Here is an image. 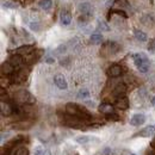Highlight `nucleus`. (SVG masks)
Here are the masks:
<instances>
[{
  "mask_svg": "<svg viewBox=\"0 0 155 155\" xmlns=\"http://www.w3.org/2000/svg\"><path fill=\"white\" fill-rule=\"evenodd\" d=\"M134 35H135V38L137 41H140V42H146L147 41V35L143 32V31H141V30H138V29H136L135 31H134Z\"/></svg>",
  "mask_w": 155,
  "mask_h": 155,
  "instance_id": "obj_22",
  "label": "nucleus"
},
{
  "mask_svg": "<svg viewBox=\"0 0 155 155\" xmlns=\"http://www.w3.org/2000/svg\"><path fill=\"white\" fill-rule=\"evenodd\" d=\"M16 72V68L10 63V61H6L1 64V74L2 75H12Z\"/></svg>",
  "mask_w": 155,
  "mask_h": 155,
  "instance_id": "obj_13",
  "label": "nucleus"
},
{
  "mask_svg": "<svg viewBox=\"0 0 155 155\" xmlns=\"http://www.w3.org/2000/svg\"><path fill=\"white\" fill-rule=\"evenodd\" d=\"M148 49H149V50H155V38H153L150 42H149Z\"/></svg>",
  "mask_w": 155,
  "mask_h": 155,
  "instance_id": "obj_30",
  "label": "nucleus"
},
{
  "mask_svg": "<svg viewBox=\"0 0 155 155\" xmlns=\"http://www.w3.org/2000/svg\"><path fill=\"white\" fill-rule=\"evenodd\" d=\"M10 155H29V149L24 146H17L11 149Z\"/></svg>",
  "mask_w": 155,
  "mask_h": 155,
  "instance_id": "obj_17",
  "label": "nucleus"
},
{
  "mask_svg": "<svg viewBox=\"0 0 155 155\" xmlns=\"http://www.w3.org/2000/svg\"><path fill=\"white\" fill-rule=\"evenodd\" d=\"M91 42L93 43V44H99V43H101V41H103V36H101V34H99V32H96V34H92L91 35Z\"/></svg>",
  "mask_w": 155,
  "mask_h": 155,
  "instance_id": "obj_23",
  "label": "nucleus"
},
{
  "mask_svg": "<svg viewBox=\"0 0 155 155\" xmlns=\"http://www.w3.org/2000/svg\"><path fill=\"white\" fill-rule=\"evenodd\" d=\"M30 28H31L32 30H35V31H37V30H39L38 23H35V21H32V23H30Z\"/></svg>",
  "mask_w": 155,
  "mask_h": 155,
  "instance_id": "obj_29",
  "label": "nucleus"
},
{
  "mask_svg": "<svg viewBox=\"0 0 155 155\" xmlns=\"http://www.w3.org/2000/svg\"><path fill=\"white\" fill-rule=\"evenodd\" d=\"M38 5L42 10L48 11V10H50L51 6H53V0H41L38 2Z\"/></svg>",
  "mask_w": 155,
  "mask_h": 155,
  "instance_id": "obj_20",
  "label": "nucleus"
},
{
  "mask_svg": "<svg viewBox=\"0 0 155 155\" xmlns=\"http://www.w3.org/2000/svg\"><path fill=\"white\" fill-rule=\"evenodd\" d=\"M28 75H29L28 71L24 69V68H21L19 71H16V72L11 75V79H10V80H11L13 84H21V82H24V81L26 80Z\"/></svg>",
  "mask_w": 155,
  "mask_h": 155,
  "instance_id": "obj_5",
  "label": "nucleus"
},
{
  "mask_svg": "<svg viewBox=\"0 0 155 155\" xmlns=\"http://www.w3.org/2000/svg\"><path fill=\"white\" fill-rule=\"evenodd\" d=\"M149 155H155V150H153V152H150V153H149Z\"/></svg>",
  "mask_w": 155,
  "mask_h": 155,
  "instance_id": "obj_36",
  "label": "nucleus"
},
{
  "mask_svg": "<svg viewBox=\"0 0 155 155\" xmlns=\"http://www.w3.org/2000/svg\"><path fill=\"white\" fill-rule=\"evenodd\" d=\"M60 20H61V24H63V25H69L71 21H72V15H71L67 10H63V11L61 12Z\"/></svg>",
  "mask_w": 155,
  "mask_h": 155,
  "instance_id": "obj_18",
  "label": "nucleus"
},
{
  "mask_svg": "<svg viewBox=\"0 0 155 155\" xmlns=\"http://www.w3.org/2000/svg\"><path fill=\"white\" fill-rule=\"evenodd\" d=\"M45 62H47V63H54L55 60H54V58H45Z\"/></svg>",
  "mask_w": 155,
  "mask_h": 155,
  "instance_id": "obj_32",
  "label": "nucleus"
},
{
  "mask_svg": "<svg viewBox=\"0 0 155 155\" xmlns=\"http://www.w3.org/2000/svg\"><path fill=\"white\" fill-rule=\"evenodd\" d=\"M116 107L119 110H128L129 109V99L127 97H120L116 99Z\"/></svg>",
  "mask_w": 155,
  "mask_h": 155,
  "instance_id": "obj_16",
  "label": "nucleus"
},
{
  "mask_svg": "<svg viewBox=\"0 0 155 155\" xmlns=\"http://www.w3.org/2000/svg\"><path fill=\"white\" fill-rule=\"evenodd\" d=\"M112 12L116 13V15H119V16H123L124 18H128V15H127L124 11H122V10H114Z\"/></svg>",
  "mask_w": 155,
  "mask_h": 155,
  "instance_id": "obj_28",
  "label": "nucleus"
},
{
  "mask_svg": "<svg viewBox=\"0 0 155 155\" xmlns=\"http://www.w3.org/2000/svg\"><path fill=\"white\" fill-rule=\"evenodd\" d=\"M134 63H135L136 68L141 72V73H147L148 69H149V60L148 58L142 54V53H138V54H134Z\"/></svg>",
  "mask_w": 155,
  "mask_h": 155,
  "instance_id": "obj_2",
  "label": "nucleus"
},
{
  "mask_svg": "<svg viewBox=\"0 0 155 155\" xmlns=\"http://www.w3.org/2000/svg\"><path fill=\"white\" fill-rule=\"evenodd\" d=\"M118 50H119V45L116 42H107L103 45V48L100 50V54L104 55V56H109V55L116 54Z\"/></svg>",
  "mask_w": 155,
  "mask_h": 155,
  "instance_id": "obj_4",
  "label": "nucleus"
},
{
  "mask_svg": "<svg viewBox=\"0 0 155 155\" xmlns=\"http://www.w3.org/2000/svg\"><path fill=\"white\" fill-rule=\"evenodd\" d=\"M31 122H28V120H20L19 123H17V124H15L13 127L16 128V129H20V130H25V129H28V128H30L31 127Z\"/></svg>",
  "mask_w": 155,
  "mask_h": 155,
  "instance_id": "obj_21",
  "label": "nucleus"
},
{
  "mask_svg": "<svg viewBox=\"0 0 155 155\" xmlns=\"http://www.w3.org/2000/svg\"><path fill=\"white\" fill-rule=\"evenodd\" d=\"M32 50H34V47H32V45H21V47H19V48L16 50V54H19V55L31 54Z\"/></svg>",
  "mask_w": 155,
  "mask_h": 155,
  "instance_id": "obj_19",
  "label": "nucleus"
},
{
  "mask_svg": "<svg viewBox=\"0 0 155 155\" xmlns=\"http://www.w3.org/2000/svg\"><path fill=\"white\" fill-rule=\"evenodd\" d=\"M122 73H123V68H122L119 64H112V66L109 67V69H107V74H109V77H111V78L120 77Z\"/></svg>",
  "mask_w": 155,
  "mask_h": 155,
  "instance_id": "obj_10",
  "label": "nucleus"
},
{
  "mask_svg": "<svg viewBox=\"0 0 155 155\" xmlns=\"http://www.w3.org/2000/svg\"><path fill=\"white\" fill-rule=\"evenodd\" d=\"M54 82H55V85L58 86L60 90H67V87H68L67 80H66V78L63 77L62 74L55 75V78H54Z\"/></svg>",
  "mask_w": 155,
  "mask_h": 155,
  "instance_id": "obj_14",
  "label": "nucleus"
},
{
  "mask_svg": "<svg viewBox=\"0 0 155 155\" xmlns=\"http://www.w3.org/2000/svg\"><path fill=\"white\" fill-rule=\"evenodd\" d=\"M98 110H99L101 114H104L105 116L111 115V114H115V107H114V105H111V104H109V103H101V104L99 105Z\"/></svg>",
  "mask_w": 155,
  "mask_h": 155,
  "instance_id": "obj_9",
  "label": "nucleus"
},
{
  "mask_svg": "<svg viewBox=\"0 0 155 155\" xmlns=\"http://www.w3.org/2000/svg\"><path fill=\"white\" fill-rule=\"evenodd\" d=\"M107 120H114V122H118L119 120V116L117 114H111V115H107L106 116Z\"/></svg>",
  "mask_w": 155,
  "mask_h": 155,
  "instance_id": "obj_27",
  "label": "nucleus"
},
{
  "mask_svg": "<svg viewBox=\"0 0 155 155\" xmlns=\"http://www.w3.org/2000/svg\"><path fill=\"white\" fill-rule=\"evenodd\" d=\"M146 122V116L143 114H135L130 118V124L133 127H140Z\"/></svg>",
  "mask_w": 155,
  "mask_h": 155,
  "instance_id": "obj_11",
  "label": "nucleus"
},
{
  "mask_svg": "<svg viewBox=\"0 0 155 155\" xmlns=\"http://www.w3.org/2000/svg\"><path fill=\"white\" fill-rule=\"evenodd\" d=\"M125 92H127V86H125L124 84H118L116 87L114 88L112 94H114V97H116V99H117V98L125 97V96H124Z\"/></svg>",
  "mask_w": 155,
  "mask_h": 155,
  "instance_id": "obj_15",
  "label": "nucleus"
},
{
  "mask_svg": "<svg viewBox=\"0 0 155 155\" xmlns=\"http://www.w3.org/2000/svg\"><path fill=\"white\" fill-rule=\"evenodd\" d=\"M4 6H6V7H10V8H16L17 7V5H12V2H4Z\"/></svg>",
  "mask_w": 155,
  "mask_h": 155,
  "instance_id": "obj_31",
  "label": "nucleus"
},
{
  "mask_svg": "<svg viewBox=\"0 0 155 155\" xmlns=\"http://www.w3.org/2000/svg\"><path fill=\"white\" fill-rule=\"evenodd\" d=\"M0 107H1V116L8 117L15 112V104L8 103V101H1L0 103Z\"/></svg>",
  "mask_w": 155,
  "mask_h": 155,
  "instance_id": "obj_6",
  "label": "nucleus"
},
{
  "mask_svg": "<svg viewBox=\"0 0 155 155\" xmlns=\"http://www.w3.org/2000/svg\"><path fill=\"white\" fill-rule=\"evenodd\" d=\"M88 141H90V137H87V136H79V137H77V142L81 143V144H85Z\"/></svg>",
  "mask_w": 155,
  "mask_h": 155,
  "instance_id": "obj_26",
  "label": "nucleus"
},
{
  "mask_svg": "<svg viewBox=\"0 0 155 155\" xmlns=\"http://www.w3.org/2000/svg\"><path fill=\"white\" fill-rule=\"evenodd\" d=\"M78 8H79V11L84 16H92L93 15V8H92V6H91L90 2H81Z\"/></svg>",
  "mask_w": 155,
  "mask_h": 155,
  "instance_id": "obj_12",
  "label": "nucleus"
},
{
  "mask_svg": "<svg viewBox=\"0 0 155 155\" xmlns=\"http://www.w3.org/2000/svg\"><path fill=\"white\" fill-rule=\"evenodd\" d=\"M35 155H50V152L47 149H42L41 147H37L35 150Z\"/></svg>",
  "mask_w": 155,
  "mask_h": 155,
  "instance_id": "obj_25",
  "label": "nucleus"
},
{
  "mask_svg": "<svg viewBox=\"0 0 155 155\" xmlns=\"http://www.w3.org/2000/svg\"><path fill=\"white\" fill-rule=\"evenodd\" d=\"M66 112H67V115L80 118L84 122H87V120L92 119V115L85 107L78 105L77 103H68L66 105Z\"/></svg>",
  "mask_w": 155,
  "mask_h": 155,
  "instance_id": "obj_1",
  "label": "nucleus"
},
{
  "mask_svg": "<svg viewBox=\"0 0 155 155\" xmlns=\"http://www.w3.org/2000/svg\"><path fill=\"white\" fill-rule=\"evenodd\" d=\"M150 146H152V148H154L155 149V135H154V138H153L152 142H150Z\"/></svg>",
  "mask_w": 155,
  "mask_h": 155,
  "instance_id": "obj_33",
  "label": "nucleus"
},
{
  "mask_svg": "<svg viewBox=\"0 0 155 155\" xmlns=\"http://www.w3.org/2000/svg\"><path fill=\"white\" fill-rule=\"evenodd\" d=\"M99 28H103V29H105V30H109V28H107V26H105V24H104V23H103V24H100V25H99Z\"/></svg>",
  "mask_w": 155,
  "mask_h": 155,
  "instance_id": "obj_34",
  "label": "nucleus"
},
{
  "mask_svg": "<svg viewBox=\"0 0 155 155\" xmlns=\"http://www.w3.org/2000/svg\"><path fill=\"white\" fill-rule=\"evenodd\" d=\"M130 155H136V154H130Z\"/></svg>",
  "mask_w": 155,
  "mask_h": 155,
  "instance_id": "obj_37",
  "label": "nucleus"
},
{
  "mask_svg": "<svg viewBox=\"0 0 155 155\" xmlns=\"http://www.w3.org/2000/svg\"><path fill=\"white\" fill-rule=\"evenodd\" d=\"M15 100L18 101L20 104H26V105H31L36 103V98L34 97L28 90H19L15 93Z\"/></svg>",
  "mask_w": 155,
  "mask_h": 155,
  "instance_id": "obj_3",
  "label": "nucleus"
},
{
  "mask_svg": "<svg viewBox=\"0 0 155 155\" xmlns=\"http://www.w3.org/2000/svg\"><path fill=\"white\" fill-rule=\"evenodd\" d=\"M152 104H153V106L155 107V97L153 98V99H152Z\"/></svg>",
  "mask_w": 155,
  "mask_h": 155,
  "instance_id": "obj_35",
  "label": "nucleus"
},
{
  "mask_svg": "<svg viewBox=\"0 0 155 155\" xmlns=\"http://www.w3.org/2000/svg\"><path fill=\"white\" fill-rule=\"evenodd\" d=\"M88 97H90V91L87 88H81L79 91V93H78V98L79 99H87Z\"/></svg>",
  "mask_w": 155,
  "mask_h": 155,
  "instance_id": "obj_24",
  "label": "nucleus"
},
{
  "mask_svg": "<svg viewBox=\"0 0 155 155\" xmlns=\"http://www.w3.org/2000/svg\"><path fill=\"white\" fill-rule=\"evenodd\" d=\"M153 135H155V127L154 125H148V127H146L144 129L140 130L136 135H134V137L140 136V137H146V138H148V137H150V136H153Z\"/></svg>",
  "mask_w": 155,
  "mask_h": 155,
  "instance_id": "obj_8",
  "label": "nucleus"
},
{
  "mask_svg": "<svg viewBox=\"0 0 155 155\" xmlns=\"http://www.w3.org/2000/svg\"><path fill=\"white\" fill-rule=\"evenodd\" d=\"M10 63L16 68V71H19L23 68V64H24V58L23 55H19V54H15L10 58Z\"/></svg>",
  "mask_w": 155,
  "mask_h": 155,
  "instance_id": "obj_7",
  "label": "nucleus"
}]
</instances>
